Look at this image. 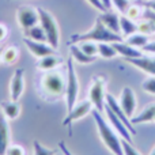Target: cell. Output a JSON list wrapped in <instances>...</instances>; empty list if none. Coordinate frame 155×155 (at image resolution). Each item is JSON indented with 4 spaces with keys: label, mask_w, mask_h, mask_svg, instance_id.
Returning a JSON list of instances; mask_svg holds the SVG:
<instances>
[{
    "label": "cell",
    "mask_w": 155,
    "mask_h": 155,
    "mask_svg": "<svg viewBox=\"0 0 155 155\" xmlns=\"http://www.w3.org/2000/svg\"><path fill=\"white\" fill-rule=\"evenodd\" d=\"M91 114H93V117H94L99 137H101L102 143L105 144V147L113 155H124L120 135L113 129V127L110 125V124H107V121L102 117L101 112H98L97 109H93L91 110Z\"/></svg>",
    "instance_id": "6da1fadb"
},
{
    "label": "cell",
    "mask_w": 155,
    "mask_h": 155,
    "mask_svg": "<svg viewBox=\"0 0 155 155\" xmlns=\"http://www.w3.org/2000/svg\"><path fill=\"white\" fill-rule=\"evenodd\" d=\"M83 41H94V42H120L124 41V38L120 34H116L112 30H109L101 19L97 18L94 26L86 33H80V34H74L71 37V44H79Z\"/></svg>",
    "instance_id": "7a4b0ae2"
},
{
    "label": "cell",
    "mask_w": 155,
    "mask_h": 155,
    "mask_svg": "<svg viewBox=\"0 0 155 155\" xmlns=\"http://www.w3.org/2000/svg\"><path fill=\"white\" fill-rule=\"evenodd\" d=\"M37 11L38 16H40V25L46 35V42L57 51L60 46V29L56 18L49 11H46L45 8L37 7Z\"/></svg>",
    "instance_id": "3957f363"
},
{
    "label": "cell",
    "mask_w": 155,
    "mask_h": 155,
    "mask_svg": "<svg viewBox=\"0 0 155 155\" xmlns=\"http://www.w3.org/2000/svg\"><path fill=\"white\" fill-rule=\"evenodd\" d=\"M41 87L46 95L60 98L65 94V78L59 71H48L41 76Z\"/></svg>",
    "instance_id": "277c9868"
},
{
    "label": "cell",
    "mask_w": 155,
    "mask_h": 155,
    "mask_svg": "<svg viewBox=\"0 0 155 155\" xmlns=\"http://www.w3.org/2000/svg\"><path fill=\"white\" fill-rule=\"evenodd\" d=\"M79 79H78L74 59L70 57L67 60V76H65V104H67V112H70L78 102L79 97Z\"/></svg>",
    "instance_id": "5b68a950"
},
{
    "label": "cell",
    "mask_w": 155,
    "mask_h": 155,
    "mask_svg": "<svg viewBox=\"0 0 155 155\" xmlns=\"http://www.w3.org/2000/svg\"><path fill=\"white\" fill-rule=\"evenodd\" d=\"M105 79L102 76H95L88 88V99L93 104L94 109L101 113L105 112Z\"/></svg>",
    "instance_id": "8992f818"
},
{
    "label": "cell",
    "mask_w": 155,
    "mask_h": 155,
    "mask_svg": "<svg viewBox=\"0 0 155 155\" xmlns=\"http://www.w3.org/2000/svg\"><path fill=\"white\" fill-rule=\"evenodd\" d=\"M93 109H94V106L90 102V99H84V101L76 102L75 106H74L70 112H67V116L64 117L61 125L70 129V135H71V127H72V124L75 123V121H79L80 118L86 117L88 113H91Z\"/></svg>",
    "instance_id": "52a82bcc"
},
{
    "label": "cell",
    "mask_w": 155,
    "mask_h": 155,
    "mask_svg": "<svg viewBox=\"0 0 155 155\" xmlns=\"http://www.w3.org/2000/svg\"><path fill=\"white\" fill-rule=\"evenodd\" d=\"M16 23L23 31L38 25L40 23V16H38L37 8L31 7V5L19 7L18 11H16Z\"/></svg>",
    "instance_id": "ba28073f"
},
{
    "label": "cell",
    "mask_w": 155,
    "mask_h": 155,
    "mask_svg": "<svg viewBox=\"0 0 155 155\" xmlns=\"http://www.w3.org/2000/svg\"><path fill=\"white\" fill-rule=\"evenodd\" d=\"M120 106L123 107L124 113L127 114L128 118H132L135 114V110L137 107V101H136V94L131 87H124L120 94V101H118Z\"/></svg>",
    "instance_id": "9c48e42d"
},
{
    "label": "cell",
    "mask_w": 155,
    "mask_h": 155,
    "mask_svg": "<svg viewBox=\"0 0 155 155\" xmlns=\"http://www.w3.org/2000/svg\"><path fill=\"white\" fill-rule=\"evenodd\" d=\"M25 91V70L16 68L10 80V99L19 101Z\"/></svg>",
    "instance_id": "30bf717a"
},
{
    "label": "cell",
    "mask_w": 155,
    "mask_h": 155,
    "mask_svg": "<svg viewBox=\"0 0 155 155\" xmlns=\"http://www.w3.org/2000/svg\"><path fill=\"white\" fill-rule=\"evenodd\" d=\"M23 44L26 46V49L35 57V59H41L45 57L48 54L56 53V49H53L48 42H40V41H34L30 38H23Z\"/></svg>",
    "instance_id": "8fae6325"
},
{
    "label": "cell",
    "mask_w": 155,
    "mask_h": 155,
    "mask_svg": "<svg viewBox=\"0 0 155 155\" xmlns=\"http://www.w3.org/2000/svg\"><path fill=\"white\" fill-rule=\"evenodd\" d=\"M105 114H106L107 120H109L110 125L113 127V129H114V131L120 135V137H123V139L127 140V142H131L132 143V134H131V131H129V129L127 128L125 124H124L123 121H121L120 118L114 114V113H113V110L110 109L107 105H105Z\"/></svg>",
    "instance_id": "7c38bea8"
},
{
    "label": "cell",
    "mask_w": 155,
    "mask_h": 155,
    "mask_svg": "<svg viewBox=\"0 0 155 155\" xmlns=\"http://www.w3.org/2000/svg\"><path fill=\"white\" fill-rule=\"evenodd\" d=\"M105 105H107V106H109L110 109L113 110V113H114V114L117 116V117L120 118V120L123 121L124 124H125L127 128H128L129 131H131V134H132V135H136V129H135L134 124L131 123V118L127 117V114L124 113L123 107L120 106L118 101L112 95V94H106V97H105Z\"/></svg>",
    "instance_id": "4fadbf2b"
},
{
    "label": "cell",
    "mask_w": 155,
    "mask_h": 155,
    "mask_svg": "<svg viewBox=\"0 0 155 155\" xmlns=\"http://www.w3.org/2000/svg\"><path fill=\"white\" fill-rule=\"evenodd\" d=\"M11 144V129L10 123L0 112V155H5V150Z\"/></svg>",
    "instance_id": "5bb4252c"
},
{
    "label": "cell",
    "mask_w": 155,
    "mask_h": 155,
    "mask_svg": "<svg viewBox=\"0 0 155 155\" xmlns=\"http://www.w3.org/2000/svg\"><path fill=\"white\" fill-rule=\"evenodd\" d=\"M127 61L129 64H132L134 67L139 68L143 72L148 74L151 76H155V57L140 56V57H136V59H127Z\"/></svg>",
    "instance_id": "9a60e30c"
},
{
    "label": "cell",
    "mask_w": 155,
    "mask_h": 155,
    "mask_svg": "<svg viewBox=\"0 0 155 155\" xmlns=\"http://www.w3.org/2000/svg\"><path fill=\"white\" fill-rule=\"evenodd\" d=\"M63 60L61 57H59L56 53L48 54L45 57H41L37 61V68L41 72H48V71H54L61 65Z\"/></svg>",
    "instance_id": "2e32d148"
},
{
    "label": "cell",
    "mask_w": 155,
    "mask_h": 155,
    "mask_svg": "<svg viewBox=\"0 0 155 155\" xmlns=\"http://www.w3.org/2000/svg\"><path fill=\"white\" fill-rule=\"evenodd\" d=\"M113 46L117 51V53L120 56H123L124 59H136V57L143 56V51L135 48V46L127 44L125 41H120V42H113Z\"/></svg>",
    "instance_id": "e0dca14e"
},
{
    "label": "cell",
    "mask_w": 155,
    "mask_h": 155,
    "mask_svg": "<svg viewBox=\"0 0 155 155\" xmlns=\"http://www.w3.org/2000/svg\"><path fill=\"white\" fill-rule=\"evenodd\" d=\"M98 18L101 19L102 23H104L109 30H112L113 33H116V34H120L121 33L120 31V15H118V14H116V12H113V11L109 10V11L102 12ZM121 37H123V35H121Z\"/></svg>",
    "instance_id": "ac0fdd59"
},
{
    "label": "cell",
    "mask_w": 155,
    "mask_h": 155,
    "mask_svg": "<svg viewBox=\"0 0 155 155\" xmlns=\"http://www.w3.org/2000/svg\"><path fill=\"white\" fill-rule=\"evenodd\" d=\"M0 112L4 114V117L8 121L16 120L21 114V105H19L18 101H12V99L3 101L2 105H0Z\"/></svg>",
    "instance_id": "d6986e66"
},
{
    "label": "cell",
    "mask_w": 155,
    "mask_h": 155,
    "mask_svg": "<svg viewBox=\"0 0 155 155\" xmlns=\"http://www.w3.org/2000/svg\"><path fill=\"white\" fill-rule=\"evenodd\" d=\"M155 120V102L154 104H150L142 110L137 116L131 118V123L134 125L136 124H144V123H151V121Z\"/></svg>",
    "instance_id": "ffe728a7"
},
{
    "label": "cell",
    "mask_w": 155,
    "mask_h": 155,
    "mask_svg": "<svg viewBox=\"0 0 155 155\" xmlns=\"http://www.w3.org/2000/svg\"><path fill=\"white\" fill-rule=\"evenodd\" d=\"M70 53H71V57L74 59V61L79 63V64H91V63H94L97 59V57H94V56L86 54L84 52L79 48V45H76V44H70Z\"/></svg>",
    "instance_id": "44dd1931"
},
{
    "label": "cell",
    "mask_w": 155,
    "mask_h": 155,
    "mask_svg": "<svg viewBox=\"0 0 155 155\" xmlns=\"http://www.w3.org/2000/svg\"><path fill=\"white\" fill-rule=\"evenodd\" d=\"M120 34L123 35V38H127L129 35L137 33V23L136 21H132L129 19L127 15H121L120 16Z\"/></svg>",
    "instance_id": "7402d4cb"
},
{
    "label": "cell",
    "mask_w": 155,
    "mask_h": 155,
    "mask_svg": "<svg viewBox=\"0 0 155 155\" xmlns=\"http://www.w3.org/2000/svg\"><path fill=\"white\" fill-rule=\"evenodd\" d=\"M19 59V49L14 45H10L7 48L3 49L2 52V63L5 65H12L18 61Z\"/></svg>",
    "instance_id": "603a6c76"
},
{
    "label": "cell",
    "mask_w": 155,
    "mask_h": 155,
    "mask_svg": "<svg viewBox=\"0 0 155 155\" xmlns=\"http://www.w3.org/2000/svg\"><path fill=\"white\" fill-rule=\"evenodd\" d=\"M125 42L129 44V45H132V46H135V48H137V49H143L148 42H150V40H148V35H144V34L137 31V33H135V34L127 37Z\"/></svg>",
    "instance_id": "cb8c5ba5"
},
{
    "label": "cell",
    "mask_w": 155,
    "mask_h": 155,
    "mask_svg": "<svg viewBox=\"0 0 155 155\" xmlns=\"http://www.w3.org/2000/svg\"><path fill=\"white\" fill-rule=\"evenodd\" d=\"M25 37L26 38H30V40H34V41H40V42H46V35H45V31H44V29L41 27V25H35V26H33L31 29L26 30V31H23Z\"/></svg>",
    "instance_id": "d4e9b609"
},
{
    "label": "cell",
    "mask_w": 155,
    "mask_h": 155,
    "mask_svg": "<svg viewBox=\"0 0 155 155\" xmlns=\"http://www.w3.org/2000/svg\"><path fill=\"white\" fill-rule=\"evenodd\" d=\"M98 56L102 59H113L118 56V53L112 42H98Z\"/></svg>",
    "instance_id": "484cf974"
},
{
    "label": "cell",
    "mask_w": 155,
    "mask_h": 155,
    "mask_svg": "<svg viewBox=\"0 0 155 155\" xmlns=\"http://www.w3.org/2000/svg\"><path fill=\"white\" fill-rule=\"evenodd\" d=\"M137 31L144 35H153L155 34V23L151 19L143 16V19L137 22Z\"/></svg>",
    "instance_id": "4316f807"
},
{
    "label": "cell",
    "mask_w": 155,
    "mask_h": 155,
    "mask_svg": "<svg viewBox=\"0 0 155 155\" xmlns=\"http://www.w3.org/2000/svg\"><path fill=\"white\" fill-rule=\"evenodd\" d=\"M79 48L84 52L88 56H98V42H94V41H83L79 42Z\"/></svg>",
    "instance_id": "83f0119b"
},
{
    "label": "cell",
    "mask_w": 155,
    "mask_h": 155,
    "mask_svg": "<svg viewBox=\"0 0 155 155\" xmlns=\"http://www.w3.org/2000/svg\"><path fill=\"white\" fill-rule=\"evenodd\" d=\"M143 12H144V10L139 4H132L128 7V10L124 15H127L132 21H139L140 18H143Z\"/></svg>",
    "instance_id": "f1b7e54d"
},
{
    "label": "cell",
    "mask_w": 155,
    "mask_h": 155,
    "mask_svg": "<svg viewBox=\"0 0 155 155\" xmlns=\"http://www.w3.org/2000/svg\"><path fill=\"white\" fill-rule=\"evenodd\" d=\"M56 153H57L56 150L45 147V146H42L38 140L33 142V154L34 155H56Z\"/></svg>",
    "instance_id": "f546056e"
},
{
    "label": "cell",
    "mask_w": 155,
    "mask_h": 155,
    "mask_svg": "<svg viewBox=\"0 0 155 155\" xmlns=\"http://www.w3.org/2000/svg\"><path fill=\"white\" fill-rule=\"evenodd\" d=\"M142 88H143V91H146V93L151 94V95H155V76H150V78L143 80Z\"/></svg>",
    "instance_id": "4dcf8cb0"
},
{
    "label": "cell",
    "mask_w": 155,
    "mask_h": 155,
    "mask_svg": "<svg viewBox=\"0 0 155 155\" xmlns=\"http://www.w3.org/2000/svg\"><path fill=\"white\" fill-rule=\"evenodd\" d=\"M112 4H113V7L123 15V14L127 12V10H128V7L131 5V3H129V0H112Z\"/></svg>",
    "instance_id": "1f68e13d"
},
{
    "label": "cell",
    "mask_w": 155,
    "mask_h": 155,
    "mask_svg": "<svg viewBox=\"0 0 155 155\" xmlns=\"http://www.w3.org/2000/svg\"><path fill=\"white\" fill-rule=\"evenodd\" d=\"M5 155H26V150L21 144H10L5 150Z\"/></svg>",
    "instance_id": "d6a6232c"
},
{
    "label": "cell",
    "mask_w": 155,
    "mask_h": 155,
    "mask_svg": "<svg viewBox=\"0 0 155 155\" xmlns=\"http://www.w3.org/2000/svg\"><path fill=\"white\" fill-rule=\"evenodd\" d=\"M121 146H123V151L124 155H140V153L134 147L131 142H127V140H121Z\"/></svg>",
    "instance_id": "836d02e7"
},
{
    "label": "cell",
    "mask_w": 155,
    "mask_h": 155,
    "mask_svg": "<svg viewBox=\"0 0 155 155\" xmlns=\"http://www.w3.org/2000/svg\"><path fill=\"white\" fill-rule=\"evenodd\" d=\"M88 2V4H91L95 10H98V11H101V12H105V11H107L106 8L104 7V4H102V2L101 0H87Z\"/></svg>",
    "instance_id": "e575fe53"
},
{
    "label": "cell",
    "mask_w": 155,
    "mask_h": 155,
    "mask_svg": "<svg viewBox=\"0 0 155 155\" xmlns=\"http://www.w3.org/2000/svg\"><path fill=\"white\" fill-rule=\"evenodd\" d=\"M139 2L143 4V7L148 8V10L155 12V0H139Z\"/></svg>",
    "instance_id": "d590c367"
},
{
    "label": "cell",
    "mask_w": 155,
    "mask_h": 155,
    "mask_svg": "<svg viewBox=\"0 0 155 155\" xmlns=\"http://www.w3.org/2000/svg\"><path fill=\"white\" fill-rule=\"evenodd\" d=\"M7 35H8L7 26H5V25H3V23H0V42H3V41L7 38Z\"/></svg>",
    "instance_id": "8d00e7d4"
},
{
    "label": "cell",
    "mask_w": 155,
    "mask_h": 155,
    "mask_svg": "<svg viewBox=\"0 0 155 155\" xmlns=\"http://www.w3.org/2000/svg\"><path fill=\"white\" fill-rule=\"evenodd\" d=\"M143 52H147V53H151V54H155V41H150L144 48L142 49Z\"/></svg>",
    "instance_id": "74e56055"
},
{
    "label": "cell",
    "mask_w": 155,
    "mask_h": 155,
    "mask_svg": "<svg viewBox=\"0 0 155 155\" xmlns=\"http://www.w3.org/2000/svg\"><path fill=\"white\" fill-rule=\"evenodd\" d=\"M143 16H146V18L151 19V21L155 23V12L151 10H148V8H144V12H143Z\"/></svg>",
    "instance_id": "f35d334b"
},
{
    "label": "cell",
    "mask_w": 155,
    "mask_h": 155,
    "mask_svg": "<svg viewBox=\"0 0 155 155\" xmlns=\"http://www.w3.org/2000/svg\"><path fill=\"white\" fill-rule=\"evenodd\" d=\"M102 2V4H104V7L106 8L107 11L109 10H112V7H113V4H112V0H101Z\"/></svg>",
    "instance_id": "ab89813d"
},
{
    "label": "cell",
    "mask_w": 155,
    "mask_h": 155,
    "mask_svg": "<svg viewBox=\"0 0 155 155\" xmlns=\"http://www.w3.org/2000/svg\"><path fill=\"white\" fill-rule=\"evenodd\" d=\"M59 147L61 148V150H63V153H64L65 155H72V154L70 153V151H68L67 146H65V144H64V143H63V142H60V143H59Z\"/></svg>",
    "instance_id": "60d3db41"
},
{
    "label": "cell",
    "mask_w": 155,
    "mask_h": 155,
    "mask_svg": "<svg viewBox=\"0 0 155 155\" xmlns=\"http://www.w3.org/2000/svg\"><path fill=\"white\" fill-rule=\"evenodd\" d=\"M148 155H155V147L153 148V150H151V153H150V154H148Z\"/></svg>",
    "instance_id": "b9f144b4"
},
{
    "label": "cell",
    "mask_w": 155,
    "mask_h": 155,
    "mask_svg": "<svg viewBox=\"0 0 155 155\" xmlns=\"http://www.w3.org/2000/svg\"><path fill=\"white\" fill-rule=\"evenodd\" d=\"M2 52H3V49H0V61H2Z\"/></svg>",
    "instance_id": "7bdbcfd3"
},
{
    "label": "cell",
    "mask_w": 155,
    "mask_h": 155,
    "mask_svg": "<svg viewBox=\"0 0 155 155\" xmlns=\"http://www.w3.org/2000/svg\"><path fill=\"white\" fill-rule=\"evenodd\" d=\"M154 121H155V120H154Z\"/></svg>",
    "instance_id": "ee69618b"
}]
</instances>
